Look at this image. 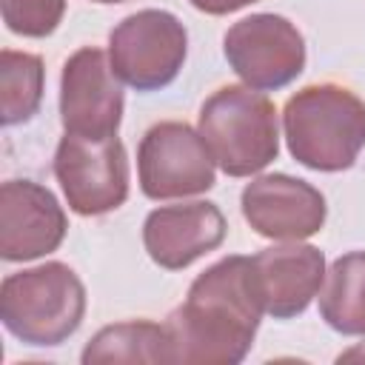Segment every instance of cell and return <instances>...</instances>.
<instances>
[{
	"label": "cell",
	"instance_id": "2e32d148",
	"mask_svg": "<svg viewBox=\"0 0 365 365\" xmlns=\"http://www.w3.org/2000/svg\"><path fill=\"white\" fill-rule=\"evenodd\" d=\"M43 100V60L29 51L3 48L0 54V120L3 125L26 123Z\"/></svg>",
	"mask_w": 365,
	"mask_h": 365
},
{
	"label": "cell",
	"instance_id": "7c38bea8",
	"mask_svg": "<svg viewBox=\"0 0 365 365\" xmlns=\"http://www.w3.org/2000/svg\"><path fill=\"white\" fill-rule=\"evenodd\" d=\"M225 217L214 202H180L154 208L143 225V245L148 257L165 268L180 271L202 254L220 248L225 240Z\"/></svg>",
	"mask_w": 365,
	"mask_h": 365
},
{
	"label": "cell",
	"instance_id": "ac0fdd59",
	"mask_svg": "<svg viewBox=\"0 0 365 365\" xmlns=\"http://www.w3.org/2000/svg\"><path fill=\"white\" fill-rule=\"evenodd\" d=\"M188 3L205 14H228V11H237V9L251 6L257 0H188Z\"/></svg>",
	"mask_w": 365,
	"mask_h": 365
},
{
	"label": "cell",
	"instance_id": "8992f818",
	"mask_svg": "<svg viewBox=\"0 0 365 365\" xmlns=\"http://www.w3.org/2000/svg\"><path fill=\"white\" fill-rule=\"evenodd\" d=\"M54 174L68 208L83 217L114 211L128 197V160L117 134L88 140L66 131L54 154Z\"/></svg>",
	"mask_w": 365,
	"mask_h": 365
},
{
	"label": "cell",
	"instance_id": "5b68a950",
	"mask_svg": "<svg viewBox=\"0 0 365 365\" xmlns=\"http://www.w3.org/2000/svg\"><path fill=\"white\" fill-rule=\"evenodd\" d=\"M185 51V26L171 11L160 9L134 11L108 34L111 68L125 86L137 91H157L168 86L180 74Z\"/></svg>",
	"mask_w": 365,
	"mask_h": 365
},
{
	"label": "cell",
	"instance_id": "277c9868",
	"mask_svg": "<svg viewBox=\"0 0 365 365\" xmlns=\"http://www.w3.org/2000/svg\"><path fill=\"white\" fill-rule=\"evenodd\" d=\"M200 137L228 177H251L277 160V108L251 86H222L200 108Z\"/></svg>",
	"mask_w": 365,
	"mask_h": 365
},
{
	"label": "cell",
	"instance_id": "4fadbf2b",
	"mask_svg": "<svg viewBox=\"0 0 365 365\" xmlns=\"http://www.w3.org/2000/svg\"><path fill=\"white\" fill-rule=\"evenodd\" d=\"M257 291L265 314L274 319H291L308 308L325 279V257L314 245L288 240L285 245L262 248L251 257Z\"/></svg>",
	"mask_w": 365,
	"mask_h": 365
},
{
	"label": "cell",
	"instance_id": "9c48e42d",
	"mask_svg": "<svg viewBox=\"0 0 365 365\" xmlns=\"http://www.w3.org/2000/svg\"><path fill=\"white\" fill-rule=\"evenodd\" d=\"M60 120L68 134L88 140L114 137L123 120V88L103 48H77L60 77Z\"/></svg>",
	"mask_w": 365,
	"mask_h": 365
},
{
	"label": "cell",
	"instance_id": "52a82bcc",
	"mask_svg": "<svg viewBox=\"0 0 365 365\" xmlns=\"http://www.w3.org/2000/svg\"><path fill=\"white\" fill-rule=\"evenodd\" d=\"M140 188L151 200L194 197L214 185V157L200 131L165 120L151 125L137 148Z\"/></svg>",
	"mask_w": 365,
	"mask_h": 365
},
{
	"label": "cell",
	"instance_id": "6da1fadb",
	"mask_svg": "<svg viewBox=\"0 0 365 365\" xmlns=\"http://www.w3.org/2000/svg\"><path fill=\"white\" fill-rule=\"evenodd\" d=\"M265 314L251 257H225L205 268L188 288L165 328L180 365H237L254 345Z\"/></svg>",
	"mask_w": 365,
	"mask_h": 365
},
{
	"label": "cell",
	"instance_id": "e0dca14e",
	"mask_svg": "<svg viewBox=\"0 0 365 365\" xmlns=\"http://www.w3.org/2000/svg\"><path fill=\"white\" fill-rule=\"evenodd\" d=\"M0 11L9 31L23 37H46L60 26L66 0H0Z\"/></svg>",
	"mask_w": 365,
	"mask_h": 365
},
{
	"label": "cell",
	"instance_id": "9a60e30c",
	"mask_svg": "<svg viewBox=\"0 0 365 365\" xmlns=\"http://www.w3.org/2000/svg\"><path fill=\"white\" fill-rule=\"evenodd\" d=\"M319 314L336 334L365 336V251L331 262L319 288Z\"/></svg>",
	"mask_w": 365,
	"mask_h": 365
},
{
	"label": "cell",
	"instance_id": "8fae6325",
	"mask_svg": "<svg viewBox=\"0 0 365 365\" xmlns=\"http://www.w3.org/2000/svg\"><path fill=\"white\" fill-rule=\"evenodd\" d=\"M325 211L319 188L288 174H262L242 188V217L268 240H305L322 228Z\"/></svg>",
	"mask_w": 365,
	"mask_h": 365
},
{
	"label": "cell",
	"instance_id": "3957f363",
	"mask_svg": "<svg viewBox=\"0 0 365 365\" xmlns=\"http://www.w3.org/2000/svg\"><path fill=\"white\" fill-rule=\"evenodd\" d=\"M86 288L63 262L9 274L0 285V319L26 345H60L83 322Z\"/></svg>",
	"mask_w": 365,
	"mask_h": 365
},
{
	"label": "cell",
	"instance_id": "d6986e66",
	"mask_svg": "<svg viewBox=\"0 0 365 365\" xmlns=\"http://www.w3.org/2000/svg\"><path fill=\"white\" fill-rule=\"evenodd\" d=\"M356 356H365V348H356V351H348V354H342V356H339V362H342V359H356Z\"/></svg>",
	"mask_w": 365,
	"mask_h": 365
},
{
	"label": "cell",
	"instance_id": "ba28073f",
	"mask_svg": "<svg viewBox=\"0 0 365 365\" xmlns=\"http://www.w3.org/2000/svg\"><path fill=\"white\" fill-rule=\"evenodd\" d=\"M222 51L228 66L259 91H277L305 68V40L279 14H251L225 31Z\"/></svg>",
	"mask_w": 365,
	"mask_h": 365
},
{
	"label": "cell",
	"instance_id": "5bb4252c",
	"mask_svg": "<svg viewBox=\"0 0 365 365\" xmlns=\"http://www.w3.org/2000/svg\"><path fill=\"white\" fill-rule=\"evenodd\" d=\"M83 365L103 362H174L171 336L165 325L148 319H128L117 325H106L91 336L83 351Z\"/></svg>",
	"mask_w": 365,
	"mask_h": 365
},
{
	"label": "cell",
	"instance_id": "7a4b0ae2",
	"mask_svg": "<svg viewBox=\"0 0 365 365\" xmlns=\"http://www.w3.org/2000/svg\"><path fill=\"white\" fill-rule=\"evenodd\" d=\"M282 128L297 163L314 171H345L365 148V103L336 83L305 86L288 97Z\"/></svg>",
	"mask_w": 365,
	"mask_h": 365
},
{
	"label": "cell",
	"instance_id": "30bf717a",
	"mask_svg": "<svg viewBox=\"0 0 365 365\" xmlns=\"http://www.w3.org/2000/svg\"><path fill=\"white\" fill-rule=\"evenodd\" d=\"M66 211L57 197L31 180H6L0 188V257L6 262L37 259L66 237Z\"/></svg>",
	"mask_w": 365,
	"mask_h": 365
},
{
	"label": "cell",
	"instance_id": "ffe728a7",
	"mask_svg": "<svg viewBox=\"0 0 365 365\" xmlns=\"http://www.w3.org/2000/svg\"><path fill=\"white\" fill-rule=\"evenodd\" d=\"M94 3H125V0H94Z\"/></svg>",
	"mask_w": 365,
	"mask_h": 365
}]
</instances>
